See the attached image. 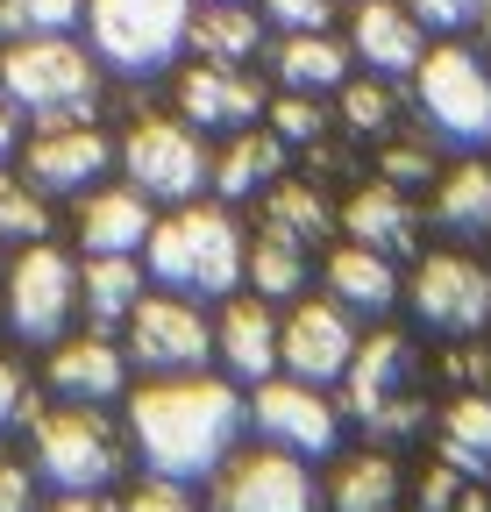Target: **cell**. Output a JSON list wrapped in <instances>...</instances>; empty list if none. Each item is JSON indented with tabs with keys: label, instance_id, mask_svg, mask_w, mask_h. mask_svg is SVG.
<instances>
[{
	"label": "cell",
	"instance_id": "22",
	"mask_svg": "<svg viewBox=\"0 0 491 512\" xmlns=\"http://www.w3.org/2000/svg\"><path fill=\"white\" fill-rule=\"evenodd\" d=\"M328 299L363 313V320H378L399 306V271H392V256L385 249H363V242H342L328 256Z\"/></svg>",
	"mask_w": 491,
	"mask_h": 512
},
{
	"label": "cell",
	"instance_id": "14",
	"mask_svg": "<svg viewBox=\"0 0 491 512\" xmlns=\"http://www.w3.org/2000/svg\"><path fill=\"white\" fill-rule=\"evenodd\" d=\"M356 356V313L335 299H299L278 320V370L306 384H335Z\"/></svg>",
	"mask_w": 491,
	"mask_h": 512
},
{
	"label": "cell",
	"instance_id": "24",
	"mask_svg": "<svg viewBox=\"0 0 491 512\" xmlns=\"http://www.w3.org/2000/svg\"><path fill=\"white\" fill-rule=\"evenodd\" d=\"M143 292H150V271L136 264V256H86V264H79V306H86V320L100 335L121 328Z\"/></svg>",
	"mask_w": 491,
	"mask_h": 512
},
{
	"label": "cell",
	"instance_id": "45",
	"mask_svg": "<svg viewBox=\"0 0 491 512\" xmlns=\"http://www.w3.org/2000/svg\"><path fill=\"white\" fill-rule=\"evenodd\" d=\"M449 512H491V498H484V491H477V477H470V484H463V491H456V505H449Z\"/></svg>",
	"mask_w": 491,
	"mask_h": 512
},
{
	"label": "cell",
	"instance_id": "17",
	"mask_svg": "<svg viewBox=\"0 0 491 512\" xmlns=\"http://www.w3.org/2000/svg\"><path fill=\"white\" fill-rule=\"evenodd\" d=\"M50 392L57 399H79V406H107L129 392V349L107 342L100 328L93 335H65V342H50Z\"/></svg>",
	"mask_w": 491,
	"mask_h": 512
},
{
	"label": "cell",
	"instance_id": "11",
	"mask_svg": "<svg viewBox=\"0 0 491 512\" xmlns=\"http://www.w3.org/2000/svg\"><path fill=\"white\" fill-rule=\"evenodd\" d=\"M250 420H257V434L271 448L306 456V463L335 456V441H342V413L328 406L321 384H306V377H264L250 392Z\"/></svg>",
	"mask_w": 491,
	"mask_h": 512
},
{
	"label": "cell",
	"instance_id": "48",
	"mask_svg": "<svg viewBox=\"0 0 491 512\" xmlns=\"http://www.w3.org/2000/svg\"><path fill=\"white\" fill-rule=\"evenodd\" d=\"M0 271H8V249H0Z\"/></svg>",
	"mask_w": 491,
	"mask_h": 512
},
{
	"label": "cell",
	"instance_id": "35",
	"mask_svg": "<svg viewBox=\"0 0 491 512\" xmlns=\"http://www.w3.org/2000/svg\"><path fill=\"white\" fill-rule=\"evenodd\" d=\"M342 121L349 136H385L392 128V93L371 79V86H342Z\"/></svg>",
	"mask_w": 491,
	"mask_h": 512
},
{
	"label": "cell",
	"instance_id": "8",
	"mask_svg": "<svg viewBox=\"0 0 491 512\" xmlns=\"http://www.w3.org/2000/svg\"><path fill=\"white\" fill-rule=\"evenodd\" d=\"M121 349H129V370L186 377V370L214 363V320L186 292H143L136 313L121 320Z\"/></svg>",
	"mask_w": 491,
	"mask_h": 512
},
{
	"label": "cell",
	"instance_id": "21",
	"mask_svg": "<svg viewBox=\"0 0 491 512\" xmlns=\"http://www.w3.org/2000/svg\"><path fill=\"white\" fill-rule=\"evenodd\" d=\"M342 228H349V242L385 249V256H406V249L420 242V214H413V200H406L392 178L356 185V192H349V207H342Z\"/></svg>",
	"mask_w": 491,
	"mask_h": 512
},
{
	"label": "cell",
	"instance_id": "33",
	"mask_svg": "<svg viewBox=\"0 0 491 512\" xmlns=\"http://www.w3.org/2000/svg\"><path fill=\"white\" fill-rule=\"evenodd\" d=\"M86 22V0H0V36H72Z\"/></svg>",
	"mask_w": 491,
	"mask_h": 512
},
{
	"label": "cell",
	"instance_id": "18",
	"mask_svg": "<svg viewBox=\"0 0 491 512\" xmlns=\"http://www.w3.org/2000/svg\"><path fill=\"white\" fill-rule=\"evenodd\" d=\"M349 50L363 57V72L406 79V72H420L427 36H420V15H413V8H392V0H363V8L349 15Z\"/></svg>",
	"mask_w": 491,
	"mask_h": 512
},
{
	"label": "cell",
	"instance_id": "19",
	"mask_svg": "<svg viewBox=\"0 0 491 512\" xmlns=\"http://www.w3.org/2000/svg\"><path fill=\"white\" fill-rule=\"evenodd\" d=\"M214 356H221V370L235 384H264L278 370V313H271V299H257V292L235 299L228 292V306L214 320Z\"/></svg>",
	"mask_w": 491,
	"mask_h": 512
},
{
	"label": "cell",
	"instance_id": "15",
	"mask_svg": "<svg viewBox=\"0 0 491 512\" xmlns=\"http://www.w3.org/2000/svg\"><path fill=\"white\" fill-rule=\"evenodd\" d=\"M114 164V143L86 114H65V121H36V136L22 143V171L36 192H93L100 171Z\"/></svg>",
	"mask_w": 491,
	"mask_h": 512
},
{
	"label": "cell",
	"instance_id": "39",
	"mask_svg": "<svg viewBox=\"0 0 491 512\" xmlns=\"http://www.w3.org/2000/svg\"><path fill=\"white\" fill-rule=\"evenodd\" d=\"M121 512H200L193 498H186V484H171V477H150L143 491H129V505Z\"/></svg>",
	"mask_w": 491,
	"mask_h": 512
},
{
	"label": "cell",
	"instance_id": "20",
	"mask_svg": "<svg viewBox=\"0 0 491 512\" xmlns=\"http://www.w3.org/2000/svg\"><path fill=\"white\" fill-rule=\"evenodd\" d=\"M157 214L136 185H93L79 200V249L86 256H143Z\"/></svg>",
	"mask_w": 491,
	"mask_h": 512
},
{
	"label": "cell",
	"instance_id": "41",
	"mask_svg": "<svg viewBox=\"0 0 491 512\" xmlns=\"http://www.w3.org/2000/svg\"><path fill=\"white\" fill-rule=\"evenodd\" d=\"M463 484H470V477H463V470H449V463H442V470H427V484H420V512H449Z\"/></svg>",
	"mask_w": 491,
	"mask_h": 512
},
{
	"label": "cell",
	"instance_id": "4",
	"mask_svg": "<svg viewBox=\"0 0 491 512\" xmlns=\"http://www.w3.org/2000/svg\"><path fill=\"white\" fill-rule=\"evenodd\" d=\"M29 441H36V477L57 484V491H107L121 477V463H129V441H121V427L100 413V406H50L29 420Z\"/></svg>",
	"mask_w": 491,
	"mask_h": 512
},
{
	"label": "cell",
	"instance_id": "31",
	"mask_svg": "<svg viewBox=\"0 0 491 512\" xmlns=\"http://www.w3.org/2000/svg\"><path fill=\"white\" fill-rule=\"evenodd\" d=\"M264 221H271V228H285V235H299L306 249H314V242L335 228V207L321 200L314 185H285V178H278V185L264 192Z\"/></svg>",
	"mask_w": 491,
	"mask_h": 512
},
{
	"label": "cell",
	"instance_id": "38",
	"mask_svg": "<svg viewBox=\"0 0 491 512\" xmlns=\"http://www.w3.org/2000/svg\"><path fill=\"white\" fill-rule=\"evenodd\" d=\"M0 512H36V463L0 456Z\"/></svg>",
	"mask_w": 491,
	"mask_h": 512
},
{
	"label": "cell",
	"instance_id": "7",
	"mask_svg": "<svg viewBox=\"0 0 491 512\" xmlns=\"http://www.w3.org/2000/svg\"><path fill=\"white\" fill-rule=\"evenodd\" d=\"M114 157H121V171H129V185L143 192V200H164V207H186V200H200V192L214 185V157L200 143V128L171 121V114L136 121Z\"/></svg>",
	"mask_w": 491,
	"mask_h": 512
},
{
	"label": "cell",
	"instance_id": "3",
	"mask_svg": "<svg viewBox=\"0 0 491 512\" xmlns=\"http://www.w3.org/2000/svg\"><path fill=\"white\" fill-rule=\"evenodd\" d=\"M0 100L22 107L29 121L93 114L100 100V57L72 36H15L0 50Z\"/></svg>",
	"mask_w": 491,
	"mask_h": 512
},
{
	"label": "cell",
	"instance_id": "47",
	"mask_svg": "<svg viewBox=\"0 0 491 512\" xmlns=\"http://www.w3.org/2000/svg\"><path fill=\"white\" fill-rule=\"evenodd\" d=\"M477 36H484V43H491V0H484V15H477Z\"/></svg>",
	"mask_w": 491,
	"mask_h": 512
},
{
	"label": "cell",
	"instance_id": "32",
	"mask_svg": "<svg viewBox=\"0 0 491 512\" xmlns=\"http://www.w3.org/2000/svg\"><path fill=\"white\" fill-rule=\"evenodd\" d=\"M50 192H36L29 178H15L0 164V242H43L50 235Z\"/></svg>",
	"mask_w": 491,
	"mask_h": 512
},
{
	"label": "cell",
	"instance_id": "6",
	"mask_svg": "<svg viewBox=\"0 0 491 512\" xmlns=\"http://www.w3.org/2000/svg\"><path fill=\"white\" fill-rule=\"evenodd\" d=\"M0 313H8V335L29 349L65 342L72 313H79V264L50 235L29 242L22 256H8V285H0Z\"/></svg>",
	"mask_w": 491,
	"mask_h": 512
},
{
	"label": "cell",
	"instance_id": "42",
	"mask_svg": "<svg viewBox=\"0 0 491 512\" xmlns=\"http://www.w3.org/2000/svg\"><path fill=\"white\" fill-rule=\"evenodd\" d=\"M427 171H435V157H427L420 143H399V150L385 157V178H392V185H413V178H427Z\"/></svg>",
	"mask_w": 491,
	"mask_h": 512
},
{
	"label": "cell",
	"instance_id": "43",
	"mask_svg": "<svg viewBox=\"0 0 491 512\" xmlns=\"http://www.w3.org/2000/svg\"><path fill=\"white\" fill-rule=\"evenodd\" d=\"M22 150V107H8V100H0V164H8Z\"/></svg>",
	"mask_w": 491,
	"mask_h": 512
},
{
	"label": "cell",
	"instance_id": "23",
	"mask_svg": "<svg viewBox=\"0 0 491 512\" xmlns=\"http://www.w3.org/2000/svg\"><path fill=\"white\" fill-rule=\"evenodd\" d=\"M278 171H285V143L271 128H235L228 150L214 157V192L221 200H264L278 185Z\"/></svg>",
	"mask_w": 491,
	"mask_h": 512
},
{
	"label": "cell",
	"instance_id": "29",
	"mask_svg": "<svg viewBox=\"0 0 491 512\" xmlns=\"http://www.w3.org/2000/svg\"><path fill=\"white\" fill-rule=\"evenodd\" d=\"M442 463L463 470V477H484L491 470V399L484 392H463L442 413Z\"/></svg>",
	"mask_w": 491,
	"mask_h": 512
},
{
	"label": "cell",
	"instance_id": "1",
	"mask_svg": "<svg viewBox=\"0 0 491 512\" xmlns=\"http://www.w3.org/2000/svg\"><path fill=\"white\" fill-rule=\"evenodd\" d=\"M242 420H250L242 392L221 384V377H200V370L157 377V384H143V392L129 399V441H136V456L150 463V477H171V484L214 477L235 456Z\"/></svg>",
	"mask_w": 491,
	"mask_h": 512
},
{
	"label": "cell",
	"instance_id": "34",
	"mask_svg": "<svg viewBox=\"0 0 491 512\" xmlns=\"http://www.w3.org/2000/svg\"><path fill=\"white\" fill-rule=\"evenodd\" d=\"M271 136H278L285 150H299V143H321V136H328V114H321V100H314V93H278V107H271Z\"/></svg>",
	"mask_w": 491,
	"mask_h": 512
},
{
	"label": "cell",
	"instance_id": "16",
	"mask_svg": "<svg viewBox=\"0 0 491 512\" xmlns=\"http://www.w3.org/2000/svg\"><path fill=\"white\" fill-rule=\"evenodd\" d=\"M264 114V86L250 64H186L178 72V121H193V128H221V136H235V128H250Z\"/></svg>",
	"mask_w": 491,
	"mask_h": 512
},
{
	"label": "cell",
	"instance_id": "5",
	"mask_svg": "<svg viewBox=\"0 0 491 512\" xmlns=\"http://www.w3.org/2000/svg\"><path fill=\"white\" fill-rule=\"evenodd\" d=\"M193 0H86V50L129 79H150L186 50Z\"/></svg>",
	"mask_w": 491,
	"mask_h": 512
},
{
	"label": "cell",
	"instance_id": "46",
	"mask_svg": "<svg viewBox=\"0 0 491 512\" xmlns=\"http://www.w3.org/2000/svg\"><path fill=\"white\" fill-rule=\"evenodd\" d=\"M477 392H484V399H491V356H484V370H477Z\"/></svg>",
	"mask_w": 491,
	"mask_h": 512
},
{
	"label": "cell",
	"instance_id": "37",
	"mask_svg": "<svg viewBox=\"0 0 491 512\" xmlns=\"http://www.w3.org/2000/svg\"><path fill=\"white\" fill-rule=\"evenodd\" d=\"M264 22L299 36V29H328L335 22V0H264Z\"/></svg>",
	"mask_w": 491,
	"mask_h": 512
},
{
	"label": "cell",
	"instance_id": "40",
	"mask_svg": "<svg viewBox=\"0 0 491 512\" xmlns=\"http://www.w3.org/2000/svg\"><path fill=\"white\" fill-rule=\"evenodd\" d=\"M420 29H470L484 15V0H413Z\"/></svg>",
	"mask_w": 491,
	"mask_h": 512
},
{
	"label": "cell",
	"instance_id": "28",
	"mask_svg": "<svg viewBox=\"0 0 491 512\" xmlns=\"http://www.w3.org/2000/svg\"><path fill=\"white\" fill-rule=\"evenodd\" d=\"M435 221L449 228V235H463V242H484L491 235V164H456L449 178H442V192H435Z\"/></svg>",
	"mask_w": 491,
	"mask_h": 512
},
{
	"label": "cell",
	"instance_id": "12",
	"mask_svg": "<svg viewBox=\"0 0 491 512\" xmlns=\"http://www.w3.org/2000/svg\"><path fill=\"white\" fill-rule=\"evenodd\" d=\"M413 313L427 320L435 335H484L491 328V271L477 264V256H456V249H442V256H427V264L413 271Z\"/></svg>",
	"mask_w": 491,
	"mask_h": 512
},
{
	"label": "cell",
	"instance_id": "30",
	"mask_svg": "<svg viewBox=\"0 0 491 512\" xmlns=\"http://www.w3.org/2000/svg\"><path fill=\"white\" fill-rule=\"evenodd\" d=\"M335 512H392L399 505V463L392 456H349L328 484Z\"/></svg>",
	"mask_w": 491,
	"mask_h": 512
},
{
	"label": "cell",
	"instance_id": "27",
	"mask_svg": "<svg viewBox=\"0 0 491 512\" xmlns=\"http://www.w3.org/2000/svg\"><path fill=\"white\" fill-rule=\"evenodd\" d=\"M242 278H250L257 299H299L306 292V242L264 221V235L250 242V256H242Z\"/></svg>",
	"mask_w": 491,
	"mask_h": 512
},
{
	"label": "cell",
	"instance_id": "36",
	"mask_svg": "<svg viewBox=\"0 0 491 512\" xmlns=\"http://www.w3.org/2000/svg\"><path fill=\"white\" fill-rule=\"evenodd\" d=\"M22 420H36V392H29V377L15 356H0V434H15Z\"/></svg>",
	"mask_w": 491,
	"mask_h": 512
},
{
	"label": "cell",
	"instance_id": "13",
	"mask_svg": "<svg viewBox=\"0 0 491 512\" xmlns=\"http://www.w3.org/2000/svg\"><path fill=\"white\" fill-rule=\"evenodd\" d=\"M214 505L221 512H321V484L306 477V456L257 448V456H228L214 470Z\"/></svg>",
	"mask_w": 491,
	"mask_h": 512
},
{
	"label": "cell",
	"instance_id": "10",
	"mask_svg": "<svg viewBox=\"0 0 491 512\" xmlns=\"http://www.w3.org/2000/svg\"><path fill=\"white\" fill-rule=\"evenodd\" d=\"M349 413L371 427V434H413L420 427V399H413V342L406 335H371V342H356L349 370Z\"/></svg>",
	"mask_w": 491,
	"mask_h": 512
},
{
	"label": "cell",
	"instance_id": "2",
	"mask_svg": "<svg viewBox=\"0 0 491 512\" xmlns=\"http://www.w3.org/2000/svg\"><path fill=\"white\" fill-rule=\"evenodd\" d=\"M242 242L235 214L228 207H207V200H186L178 214H164L143 242V271L164 285V292H186V299H228L242 285Z\"/></svg>",
	"mask_w": 491,
	"mask_h": 512
},
{
	"label": "cell",
	"instance_id": "9",
	"mask_svg": "<svg viewBox=\"0 0 491 512\" xmlns=\"http://www.w3.org/2000/svg\"><path fill=\"white\" fill-rule=\"evenodd\" d=\"M420 114L435 121V136L456 150L491 143V64L463 43H442L420 57Z\"/></svg>",
	"mask_w": 491,
	"mask_h": 512
},
{
	"label": "cell",
	"instance_id": "25",
	"mask_svg": "<svg viewBox=\"0 0 491 512\" xmlns=\"http://www.w3.org/2000/svg\"><path fill=\"white\" fill-rule=\"evenodd\" d=\"M278 86L285 93H342L349 86V50L328 36V29H299L278 43Z\"/></svg>",
	"mask_w": 491,
	"mask_h": 512
},
{
	"label": "cell",
	"instance_id": "26",
	"mask_svg": "<svg viewBox=\"0 0 491 512\" xmlns=\"http://www.w3.org/2000/svg\"><path fill=\"white\" fill-rule=\"evenodd\" d=\"M186 43L214 64H250L264 50V15H250V0H207V8H193Z\"/></svg>",
	"mask_w": 491,
	"mask_h": 512
},
{
	"label": "cell",
	"instance_id": "44",
	"mask_svg": "<svg viewBox=\"0 0 491 512\" xmlns=\"http://www.w3.org/2000/svg\"><path fill=\"white\" fill-rule=\"evenodd\" d=\"M50 512H121V505H107L100 491H65V498H57Z\"/></svg>",
	"mask_w": 491,
	"mask_h": 512
}]
</instances>
